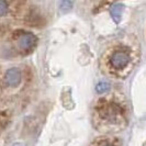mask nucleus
I'll list each match as a JSON object with an SVG mask.
<instances>
[{
    "label": "nucleus",
    "instance_id": "10",
    "mask_svg": "<svg viewBox=\"0 0 146 146\" xmlns=\"http://www.w3.org/2000/svg\"><path fill=\"white\" fill-rule=\"evenodd\" d=\"M13 146H25V145L22 144V143H15V144H13Z\"/></svg>",
    "mask_w": 146,
    "mask_h": 146
},
{
    "label": "nucleus",
    "instance_id": "8",
    "mask_svg": "<svg viewBox=\"0 0 146 146\" xmlns=\"http://www.w3.org/2000/svg\"><path fill=\"white\" fill-rule=\"evenodd\" d=\"M8 10H9V7H8L7 2L5 0H0V17L7 15Z\"/></svg>",
    "mask_w": 146,
    "mask_h": 146
},
{
    "label": "nucleus",
    "instance_id": "3",
    "mask_svg": "<svg viewBox=\"0 0 146 146\" xmlns=\"http://www.w3.org/2000/svg\"><path fill=\"white\" fill-rule=\"evenodd\" d=\"M37 38L34 34L25 32L20 34V36L18 37V47L22 53H29L31 52L36 45Z\"/></svg>",
    "mask_w": 146,
    "mask_h": 146
},
{
    "label": "nucleus",
    "instance_id": "7",
    "mask_svg": "<svg viewBox=\"0 0 146 146\" xmlns=\"http://www.w3.org/2000/svg\"><path fill=\"white\" fill-rule=\"evenodd\" d=\"M73 8V2L70 0H60V3H59V9L60 11L63 12H68L70 11Z\"/></svg>",
    "mask_w": 146,
    "mask_h": 146
},
{
    "label": "nucleus",
    "instance_id": "9",
    "mask_svg": "<svg viewBox=\"0 0 146 146\" xmlns=\"http://www.w3.org/2000/svg\"><path fill=\"white\" fill-rule=\"evenodd\" d=\"M94 146H115V145H114L110 139H99V141H97Z\"/></svg>",
    "mask_w": 146,
    "mask_h": 146
},
{
    "label": "nucleus",
    "instance_id": "6",
    "mask_svg": "<svg viewBox=\"0 0 146 146\" xmlns=\"http://www.w3.org/2000/svg\"><path fill=\"white\" fill-rule=\"evenodd\" d=\"M110 89H111V86H110L109 82H106V81H101L99 82L97 86H96V91L98 94H106L108 92Z\"/></svg>",
    "mask_w": 146,
    "mask_h": 146
},
{
    "label": "nucleus",
    "instance_id": "1",
    "mask_svg": "<svg viewBox=\"0 0 146 146\" xmlns=\"http://www.w3.org/2000/svg\"><path fill=\"white\" fill-rule=\"evenodd\" d=\"M97 112L102 120L109 121L112 123H120V121L123 120V117H124L123 110L115 102L103 101L97 107Z\"/></svg>",
    "mask_w": 146,
    "mask_h": 146
},
{
    "label": "nucleus",
    "instance_id": "2",
    "mask_svg": "<svg viewBox=\"0 0 146 146\" xmlns=\"http://www.w3.org/2000/svg\"><path fill=\"white\" fill-rule=\"evenodd\" d=\"M130 63V55L125 50H117L111 54L110 65L114 69H122Z\"/></svg>",
    "mask_w": 146,
    "mask_h": 146
},
{
    "label": "nucleus",
    "instance_id": "5",
    "mask_svg": "<svg viewBox=\"0 0 146 146\" xmlns=\"http://www.w3.org/2000/svg\"><path fill=\"white\" fill-rule=\"evenodd\" d=\"M123 10H124V6L122 3H117V5L112 6V8H111V17H112L113 21L115 23H120Z\"/></svg>",
    "mask_w": 146,
    "mask_h": 146
},
{
    "label": "nucleus",
    "instance_id": "4",
    "mask_svg": "<svg viewBox=\"0 0 146 146\" xmlns=\"http://www.w3.org/2000/svg\"><path fill=\"white\" fill-rule=\"evenodd\" d=\"M22 79V75L21 72L19 68L17 67H12V68H9L6 75H5V82L7 84L9 87H17L20 85Z\"/></svg>",
    "mask_w": 146,
    "mask_h": 146
}]
</instances>
